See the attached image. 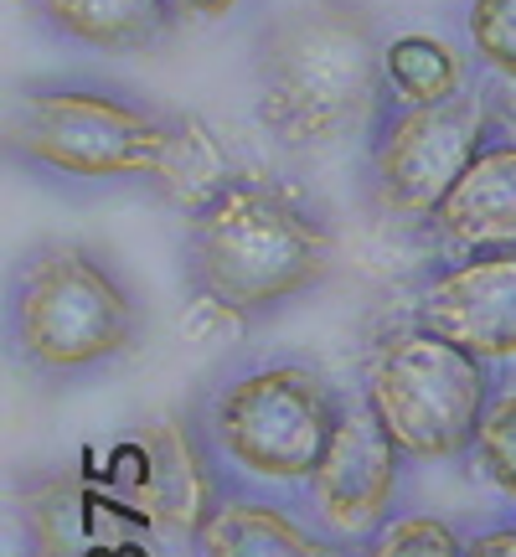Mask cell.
<instances>
[{
	"label": "cell",
	"mask_w": 516,
	"mask_h": 557,
	"mask_svg": "<svg viewBox=\"0 0 516 557\" xmlns=\"http://www.w3.org/2000/svg\"><path fill=\"white\" fill-rule=\"evenodd\" d=\"M176 21H222L238 11V0H165Z\"/></svg>",
	"instance_id": "obj_21"
},
{
	"label": "cell",
	"mask_w": 516,
	"mask_h": 557,
	"mask_svg": "<svg viewBox=\"0 0 516 557\" xmlns=\"http://www.w3.org/2000/svg\"><path fill=\"white\" fill-rule=\"evenodd\" d=\"M418 325L491 367L516 361V248L465 253L434 274L418 295Z\"/></svg>",
	"instance_id": "obj_9"
},
{
	"label": "cell",
	"mask_w": 516,
	"mask_h": 557,
	"mask_svg": "<svg viewBox=\"0 0 516 557\" xmlns=\"http://www.w3.org/2000/svg\"><path fill=\"white\" fill-rule=\"evenodd\" d=\"M130 449H135L139 475L114 485V491H124V496L135 500L139 511L150 517V527L197 537V527L218 506L207 449H201L197 429L186 418H156V423H145V434Z\"/></svg>",
	"instance_id": "obj_11"
},
{
	"label": "cell",
	"mask_w": 516,
	"mask_h": 557,
	"mask_svg": "<svg viewBox=\"0 0 516 557\" xmlns=\"http://www.w3.org/2000/svg\"><path fill=\"white\" fill-rule=\"evenodd\" d=\"M476 459H480V475L491 480L506 500H516V382L496 387V398L486 408Z\"/></svg>",
	"instance_id": "obj_18"
},
{
	"label": "cell",
	"mask_w": 516,
	"mask_h": 557,
	"mask_svg": "<svg viewBox=\"0 0 516 557\" xmlns=\"http://www.w3.org/2000/svg\"><path fill=\"white\" fill-rule=\"evenodd\" d=\"M382 83L393 103L418 109V103H444L459 88H470V67L455 41L434 37V32H403V37L382 41Z\"/></svg>",
	"instance_id": "obj_16"
},
{
	"label": "cell",
	"mask_w": 516,
	"mask_h": 557,
	"mask_svg": "<svg viewBox=\"0 0 516 557\" xmlns=\"http://www.w3.org/2000/svg\"><path fill=\"white\" fill-rule=\"evenodd\" d=\"M21 521L32 557H145L135 547L150 517L124 491L88 485L83 475H47L26 491Z\"/></svg>",
	"instance_id": "obj_10"
},
{
	"label": "cell",
	"mask_w": 516,
	"mask_h": 557,
	"mask_svg": "<svg viewBox=\"0 0 516 557\" xmlns=\"http://www.w3.org/2000/svg\"><path fill=\"white\" fill-rule=\"evenodd\" d=\"M465 41L486 73L516 83V0H470L465 5Z\"/></svg>",
	"instance_id": "obj_17"
},
{
	"label": "cell",
	"mask_w": 516,
	"mask_h": 557,
	"mask_svg": "<svg viewBox=\"0 0 516 557\" xmlns=\"http://www.w3.org/2000/svg\"><path fill=\"white\" fill-rule=\"evenodd\" d=\"M171 114L139 109L103 88H41L11 109V145L58 176L120 181L156 171Z\"/></svg>",
	"instance_id": "obj_6"
},
{
	"label": "cell",
	"mask_w": 516,
	"mask_h": 557,
	"mask_svg": "<svg viewBox=\"0 0 516 557\" xmlns=\"http://www.w3.org/2000/svg\"><path fill=\"white\" fill-rule=\"evenodd\" d=\"M37 5L62 37L99 52H139L165 37V26L176 21L165 0H37Z\"/></svg>",
	"instance_id": "obj_15"
},
{
	"label": "cell",
	"mask_w": 516,
	"mask_h": 557,
	"mask_svg": "<svg viewBox=\"0 0 516 557\" xmlns=\"http://www.w3.org/2000/svg\"><path fill=\"white\" fill-rule=\"evenodd\" d=\"M372 557H465V542L439 517H397L378 532Z\"/></svg>",
	"instance_id": "obj_19"
},
{
	"label": "cell",
	"mask_w": 516,
	"mask_h": 557,
	"mask_svg": "<svg viewBox=\"0 0 516 557\" xmlns=\"http://www.w3.org/2000/svg\"><path fill=\"white\" fill-rule=\"evenodd\" d=\"M197 557H320V542L269 500L222 496L197 527Z\"/></svg>",
	"instance_id": "obj_14"
},
{
	"label": "cell",
	"mask_w": 516,
	"mask_h": 557,
	"mask_svg": "<svg viewBox=\"0 0 516 557\" xmlns=\"http://www.w3.org/2000/svg\"><path fill=\"white\" fill-rule=\"evenodd\" d=\"M336 387L305 361H263L218 387L207 408V444L222 465L263 485H299L316 475L336 434Z\"/></svg>",
	"instance_id": "obj_4"
},
{
	"label": "cell",
	"mask_w": 516,
	"mask_h": 557,
	"mask_svg": "<svg viewBox=\"0 0 516 557\" xmlns=\"http://www.w3.org/2000/svg\"><path fill=\"white\" fill-rule=\"evenodd\" d=\"M233 156L212 124L201 114H171V135H165V150H160L156 171H150V186L171 201L176 212L197 218L212 201L233 186Z\"/></svg>",
	"instance_id": "obj_13"
},
{
	"label": "cell",
	"mask_w": 516,
	"mask_h": 557,
	"mask_svg": "<svg viewBox=\"0 0 516 557\" xmlns=\"http://www.w3.org/2000/svg\"><path fill=\"white\" fill-rule=\"evenodd\" d=\"M496 120L506 124V135H516V83L496 99Z\"/></svg>",
	"instance_id": "obj_22"
},
{
	"label": "cell",
	"mask_w": 516,
	"mask_h": 557,
	"mask_svg": "<svg viewBox=\"0 0 516 557\" xmlns=\"http://www.w3.org/2000/svg\"><path fill=\"white\" fill-rule=\"evenodd\" d=\"M403 449L388 434V423L378 408L367 403V393L341 398L336 434L320 455L310 485V517L331 542H367L378 537L397 500V470Z\"/></svg>",
	"instance_id": "obj_8"
},
{
	"label": "cell",
	"mask_w": 516,
	"mask_h": 557,
	"mask_svg": "<svg viewBox=\"0 0 516 557\" xmlns=\"http://www.w3.org/2000/svg\"><path fill=\"white\" fill-rule=\"evenodd\" d=\"M465 557H516V527H491L465 542Z\"/></svg>",
	"instance_id": "obj_20"
},
{
	"label": "cell",
	"mask_w": 516,
	"mask_h": 557,
	"mask_svg": "<svg viewBox=\"0 0 516 557\" xmlns=\"http://www.w3.org/2000/svg\"><path fill=\"white\" fill-rule=\"evenodd\" d=\"M361 393L408 459H455L476 449L496 382L491 361L414 320L378 341Z\"/></svg>",
	"instance_id": "obj_3"
},
{
	"label": "cell",
	"mask_w": 516,
	"mask_h": 557,
	"mask_svg": "<svg viewBox=\"0 0 516 557\" xmlns=\"http://www.w3.org/2000/svg\"><path fill=\"white\" fill-rule=\"evenodd\" d=\"M258 124L295 150L357 135L382 103V41L352 0H299L258 41Z\"/></svg>",
	"instance_id": "obj_1"
},
{
	"label": "cell",
	"mask_w": 516,
	"mask_h": 557,
	"mask_svg": "<svg viewBox=\"0 0 516 557\" xmlns=\"http://www.w3.org/2000/svg\"><path fill=\"white\" fill-rule=\"evenodd\" d=\"M192 278L212 305L258 315L305 295L331 269L325 222L274 181H233L207 212L192 218Z\"/></svg>",
	"instance_id": "obj_2"
},
{
	"label": "cell",
	"mask_w": 516,
	"mask_h": 557,
	"mask_svg": "<svg viewBox=\"0 0 516 557\" xmlns=\"http://www.w3.org/2000/svg\"><path fill=\"white\" fill-rule=\"evenodd\" d=\"M434 233L459 259L516 248V135L486 139V150L434 212Z\"/></svg>",
	"instance_id": "obj_12"
},
{
	"label": "cell",
	"mask_w": 516,
	"mask_h": 557,
	"mask_svg": "<svg viewBox=\"0 0 516 557\" xmlns=\"http://www.w3.org/2000/svg\"><path fill=\"white\" fill-rule=\"evenodd\" d=\"M496 124L491 94L470 83L444 103L388 109L372 139V197L397 222H434L455 181L486 150Z\"/></svg>",
	"instance_id": "obj_7"
},
{
	"label": "cell",
	"mask_w": 516,
	"mask_h": 557,
	"mask_svg": "<svg viewBox=\"0 0 516 557\" xmlns=\"http://www.w3.org/2000/svg\"><path fill=\"white\" fill-rule=\"evenodd\" d=\"M11 331L41 372H88L135 346L139 310L124 278L88 248H47L26 263L11 299Z\"/></svg>",
	"instance_id": "obj_5"
}]
</instances>
